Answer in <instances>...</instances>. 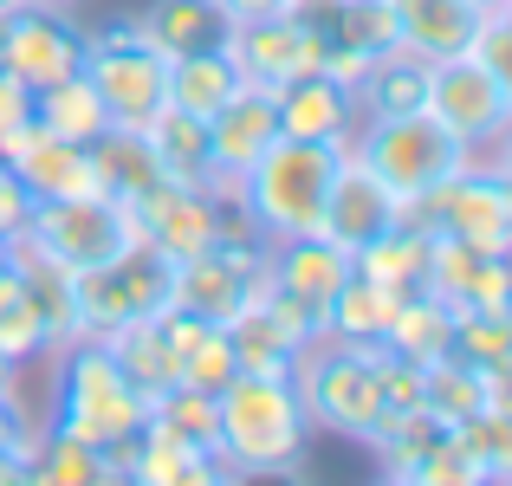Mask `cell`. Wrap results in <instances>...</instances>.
I'll return each instance as SVG.
<instances>
[{
  "instance_id": "cell-1",
  "label": "cell",
  "mask_w": 512,
  "mask_h": 486,
  "mask_svg": "<svg viewBox=\"0 0 512 486\" xmlns=\"http://www.w3.org/2000/svg\"><path fill=\"white\" fill-rule=\"evenodd\" d=\"M312 415L299 402V383L273 370H240L227 389H214V461L227 480L253 474H299L312 454Z\"/></svg>"
},
{
  "instance_id": "cell-2",
  "label": "cell",
  "mask_w": 512,
  "mask_h": 486,
  "mask_svg": "<svg viewBox=\"0 0 512 486\" xmlns=\"http://www.w3.org/2000/svg\"><path fill=\"white\" fill-rule=\"evenodd\" d=\"M331 143H305V137H273L247 169L227 188V208L234 221H247L260 240H292V234H318L325 221V195L331 175H338Z\"/></svg>"
},
{
  "instance_id": "cell-3",
  "label": "cell",
  "mask_w": 512,
  "mask_h": 486,
  "mask_svg": "<svg viewBox=\"0 0 512 486\" xmlns=\"http://www.w3.org/2000/svg\"><path fill=\"white\" fill-rule=\"evenodd\" d=\"M52 363H59V389H52L46 422L65 428V435H85L91 448H104L117 461V448H130V441L143 435V422H150V396L117 370V357L98 337L59 344Z\"/></svg>"
},
{
  "instance_id": "cell-4",
  "label": "cell",
  "mask_w": 512,
  "mask_h": 486,
  "mask_svg": "<svg viewBox=\"0 0 512 486\" xmlns=\"http://www.w3.org/2000/svg\"><path fill=\"white\" fill-rule=\"evenodd\" d=\"M292 383H299V402L312 415L318 435H344V441H370L376 422L389 415L383 402V350L376 344H344V337L318 331L305 344V357L292 363Z\"/></svg>"
},
{
  "instance_id": "cell-5",
  "label": "cell",
  "mask_w": 512,
  "mask_h": 486,
  "mask_svg": "<svg viewBox=\"0 0 512 486\" xmlns=\"http://www.w3.org/2000/svg\"><path fill=\"white\" fill-rule=\"evenodd\" d=\"M124 247H137V227H130V208L111 195H72V201H39L26 234L13 240V260L46 266L59 279L98 273L104 260H117Z\"/></svg>"
},
{
  "instance_id": "cell-6",
  "label": "cell",
  "mask_w": 512,
  "mask_h": 486,
  "mask_svg": "<svg viewBox=\"0 0 512 486\" xmlns=\"http://www.w3.org/2000/svg\"><path fill=\"white\" fill-rule=\"evenodd\" d=\"M402 221L422 234L461 240L467 253H512V182L500 156H474L441 188L402 201Z\"/></svg>"
},
{
  "instance_id": "cell-7",
  "label": "cell",
  "mask_w": 512,
  "mask_h": 486,
  "mask_svg": "<svg viewBox=\"0 0 512 486\" xmlns=\"http://www.w3.org/2000/svg\"><path fill=\"white\" fill-rule=\"evenodd\" d=\"M350 156L363 162V169L376 175V182L389 188L396 201H415V195H428V188H441L454 169H467V156L461 143L448 137V130L435 124L428 111H396V117H363L357 130H350V143H344Z\"/></svg>"
},
{
  "instance_id": "cell-8",
  "label": "cell",
  "mask_w": 512,
  "mask_h": 486,
  "mask_svg": "<svg viewBox=\"0 0 512 486\" xmlns=\"http://www.w3.org/2000/svg\"><path fill=\"white\" fill-rule=\"evenodd\" d=\"M422 111L461 143L467 156H500L506 162V130H512V78H500L493 65H480L474 52L428 65V91Z\"/></svg>"
},
{
  "instance_id": "cell-9",
  "label": "cell",
  "mask_w": 512,
  "mask_h": 486,
  "mask_svg": "<svg viewBox=\"0 0 512 486\" xmlns=\"http://www.w3.org/2000/svg\"><path fill=\"white\" fill-rule=\"evenodd\" d=\"M85 78L111 124L143 130L163 111L169 59L137 33V20H111V26H85Z\"/></svg>"
},
{
  "instance_id": "cell-10",
  "label": "cell",
  "mask_w": 512,
  "mask_h": 486,
  "mask_svg": "<svg viewBox=\"0 0 512 486\" xmlns=\"http://www.w3.org/2000/svg\"><path fill=\"white\" fill-rule=\"evenodd\" d=\"M266 286V240L247 221H227L214 247H201L195 260L175 266L169 305H182L201 324H234L253 305V292Z\"/></svg>"
},
{
  "instance_id": "cell-11",
  "label": "cell",
  "mask_w": 512,
  "mask_h": 486,
  "mask_svg": "<svg viewBox=\"0 0 512 486\" xmlns=\"http://www.w3.org/2000/svg\"><path fill=\"white\" fill-rule=\"evenodd\" d=\"M175 292V266H163L150 247H124L117 260H104L98 273H78L72 279V324L78 337H104L117 324H137L156 318Z\"/></svg>"
},
{
  "instance_id": "cell-12",
  "label": "cell",
  "mask_w": 512,
  "mask_h": 486,
  "mask_svg": "<svg viewBox=\"0 0 512 486\" xmlns=\"http://www.w3.org/2000/svg\"><path fill=\"white\" fill-rule=\"evenodd\" d=\"M325 52H331V33H325V20H318V7L234 20V33H227V59L260 91H286V85H299V78L325 72Z\"/></svg>"
},
{
  "instance_id": "cell-13",
  "label": "cell",
  "mask_w": 512,
  "mask_h": 486,
  "mask_svg": "<svg viewBox=\"0 0 512 486\" xmlns=\"http://www.w3.org/2000/svg\"><path fill=\"white\" fill-rule=\"evenodd\" d=\"M72 337H78V324H72V279L13 260L7 273H0V357H13L20 370L39 363V357L52 363V350L72 344Z\"/></svg>"
},
{
  "instance_id": "cell-14",
  "label": "cell",
  "mask_w": 512,
  "mask_h": 486,
  "mask_svg": "<svg viewBox=\"0 0 512 486\" xmlns=\"http://www.w3.org/2000/svg\"><path fill=\"white\" fill-rule=\"evenodd\" d=\"M0 65L33 91L85 72V26H78V13L46 7V0H26V7L0 13Z\"/></svg>"
},
{
  "instance_id": "cell-15",
  "label": "cell",
  "mask_w": 512,
  "mask_h": 486,
  "mask_svg": "<svg viewBox=\"0 0 512 486\" xmlns=\"http://www.w3.org/2000/svg\"><path fill=\"white\" fill-rule=\"evenodd\" d=\"M227 221H234V208H227L214 188L156 182L150 195L130 201V227H137V240H143V247H150L163 266H182V260H195L201 247H214Z\"/></svg>"
},
{
  "instance_id": "cell-16",
  "label": "cell",
  "mask_w": 512,
  "mask_h": 486,
  "mask_svg": "<svg viewBox=\"0 0 512 486\" xmlns=\"http://www.w3.org/2000/svg\"><path fill=\"white\" fill-rule=\"evenodd\" d=\"M325 331L312 312H305L299 299H286L279 286H260L253 292V305L227 324V337H234L240 350V370H273V376H292V363L305 357V344Z\"/></svg>"
},
{
  "instance_id": "cell-17",
  "label": "cell",
  "mask_w": 512,
  "mask_h": 486,
  "mask_svg": "<svg viewBox=\"0 0 512 486\" xmlns=\"http://www.w3.org/2000/svg\"><path fill=\"white\" fill-rule=\"evenodd\" d=\"M7 169L26 182L33 201H72V195H104V175H98V156L91 143H72V137H52V130L26 124L0 143Z\"/></svg>"
},
{
  "instance_id": "cell-18",
  "label": "cell",
  "mask_w": 512,
  "mask_h": 486,
  "mask_svg": "<svg viewBox=\"0 0 512 486\" xmlns=\"http://www.w3.org/2000/svg\"><path fill=\"white\" fill-rule=\"evenodd\" d=\"M357 273L350 253L331 234H292V240H266V286H279L286 299H299L305 312L325 324V305L338 299V286Z\"/></svg>"
},
{
  "instance_id": "cell-19",
  "label": "cell",
  "mask_w": 512,
  "mask_h": 486,
  "mask_svg": "<svg viewBox=\"0 0 512 486\" xmlns=\"http://www.w3.org/2000/svg\"><path fill=\"white\" fill-rule=\"evenodd\" d=\"M396 221H402V201L344 150L338 156V175H331V195H325V221H318V234H331L344 253H357V247H370L376 234H389Z\"/></svg>"
},
{
  "instance_id": "cell-20",
  "label": "cell",
  "mask_w": 512,
  "mask_h": 486,
  "mask_svg": "<svg viewBox=\"0 0 512 486\" xmlns=\"http://www.w3.org/2000/svg\"><path fill=\"white\" fill-rule=\"evenodd\" d=\"M279 137V98L260 85H240L234 98L221 104V111L208 117V156H214V195L227 201V188H234V175L247 169L253 156L266 150V143Z\"/></svg>"
},
{
  "instance_id": "cell-21",
  "label": "cell",
  "mask_w": 512,
  "mask_h": 486,
  "mask_svg": "<svg viewBox=\"0 0 512 486\" xmlns=\"http://www.w3.org/2000/svg\"><path fill=\"white\" fill-rule=\"evenodd\" d=\"M117 480H143V486H201V480H227L214 448L201 441H182L163 422H143V435L130 448H117Z\"/></svg>"
},
{
  "instance_id": "cell-22",
  "label": "cell",
  "mask_w": 512,
  "mask_h": 486,
  "mask_svg": "<svg viewBox=\"0 0 512 486\" xmlns=\"http://www.w3.org/2000/svg\"><path fill=\"white\" fill-rule=\"evenodd\" d=\"M273 98H279V137H305V143H331V150H344L350 130L363 124L357 98H350L338 78H325V72L299 78V85L273 91Z\"/></svg>"
},
{
  "instance_id": "cell-23",
  "label": "cell",
  "mask_w": 512,
  "mask_h": 486,
  "mask_svg": "<svg viewBox=\"0 0 512 486\" xmlns=\"http://www.w3.org/2000/svg\"><path fill=\"white\" fill-rule=\"evenodd\" d=\"M130 20H137V33L150 39L163 59L227 46V33H234V13H227V0H150V7L130 13Z\"/></svg>"
},
{
  "instance_id": "cell-24",
  "label": "cell",
  "mask_w": 512,
  "mask_h": 486,
  "mask_svg": "<svg viewBox=\"0 0 512 486\" xmlns=\"http://www.w3.org/2000/svg\"><path fill=\"white\" fill-rule=\"evenodd\" d=\"M396 13V46H409L415 59H454L474 46L480 33V7L474 0H389Z\"/></svg>"
},
{
  "instance_id": "cell-25",
  "label": "cell",
  "mask_w": 512,
  "mask_h": 486,
  "mask_svg": "<svg viewBox=\"0 0 512 486\" xmlns=\"http://www.w3.org/2000/svg\"><path fill=\"white\" fill-rule=\"evenodd\" d=\"M98 344L111 350L117 370H124L150 402L169 396V389L182 383V357H175V337L163 331V312H156V318H137V324H117V331H104Z\"/></svg>"
},
{
  "instance_id": "cell-26",
  "label": "cell",
  "mask_w": 512,
  "mask_h": 486,
  "mask_svg": "<svg viewBox=\"0 0 512 486\" xmlns=\"http://www.w3.org/2000/svg\"><path fill=\"white\" fill-rule=\"evenodd\" d=\"M143 143H150L156 175H163V182L214 188V156H208V124H201V117H188V111H175V104H163V111L143 124Z\"/></svg>"
},
{
  "instance_id": "cell-27",
  "label": "cell",
  "mask_w": 512,
  "mask_h": 486,
  "mask_svg": "<svg viewBox=\"0 0 512 486\" xmlns=\"http://www.w3.org/2000/svg\"><path fill=\"white\" fill-rule=\"evenodd\" d=\"M247 85L240 78V65L227 59V46H208V52H182V59H169V85H163V104H175V111L201 117L208 124L214 111H221L234 91Z\"/></svg>"
},
{
  "instance_id": "cell-28",
  "label": "cell",
  "mask_w": 512,
  "mask_h": 486,
  "mask_svg": "<svg viewBox=\"0 0 512 486\" xmlns=\"http://www.w3.org/2000/svg\"><path fill=\"white\" fill-rule=\"evenodd\" d=\"M506 383L512 376H480V370H467L461 357H441V363L422 370V415H435L441 428H454V422H467V415L506 402Z\"/></svg>"
},
{
  "instance_id": "cell-29",
  "label": "cell",
  "mask_w": 512,
  "mask_h": 486,
  "mask_svg": "<svg viewBox=\"0 0 512 486\" xmlns=\"http://www.w3.org/2000/svg\"><path fill=\"white\" fill-rule=\"evenodd\" d=\"M422 91H428V59H415L409 46H389L363 65L357 78V117H396V111H422Z\"/></svg>"
},
{
  "instance_id": "cell-30",
  "label": "cell",
  "mask_w": 512,
  "mask_h": 486,
  "mask_svg": "<svg viewBox=\"0 0 512 486\" xmlns=\"http://www.w3.org/2000/svg\"><path fill=\"white\" fill-rule=\"evenodd\" d=\"M448 344H454V305L435 299V292H402L396 324H389V337H383L389 357H409V363L428 370V363L448 357Z\"/></svg>"
},
{
  "instance_id": "cell-31",
  "label": "cell",
  "mask_w": 512,
  "mask_h": 486,
  "mask_svg": "<svg viewBox=\"0 0 512 486\" xmlns=\"http://www.w3.org/2000/svg\"><path fill=\"white\" fill-rule=\"evenodd\" d=\"M396 305H402V292H389V286H376V279L350 273L344 286H338V299L325 305V337H344V344H376V350H383L389 324H396Z\"/></svg>"
},
{
  "instance_id": "cell-32",
  "label": "cell",
  "mask_w": 512,
  "mask_h": 486,
  "mask_svg": "<svg viewBox=\"0 0 512 486\" xmlns=\"http://www.w3.org/2000/svg\"><path fill=\"white\" fill-rule=\"evenodd\" d=\"M26 480L39 486H91V480H117L111 454L91 448L85 435H65V428H39L33 435V467H26Z\"/></svg>"
},
{
  "instance_id": "cell-33",
  "label": "cell",
  "mask_w": 512,
  "mask_h": 486,
  "mask_svg": "<svg viewBox=\"0 0 512 486\" xmlns=\"http://www.w3.org/2000/svg\"><path fill=\"white\" fill-rule=\"evenodd\" d=\"M91 156H98V175H104V195L111 201H137V195H150L163 175H156V156H150V143H143V130H124V124H104L98 130V143H91Z\"/></svg>"
},
{
  "instance_id": "cell-34",
  "label": "cell",
  "mask_w": 512,
  "mask_h": 486,
  "mask_svg": "<svg viewBox=\"0 0 512 486\" xmlns=\"http://www.w3.org/2000/svg\"><path fill=\"white\" fill-rule=\"evenodd\" d=\"M33 124L52 130V137H72V143H98V130L111 124V117H104L91 78L72 72V78H59V85H39L33 91Z\"/></svg>"
},
{
  "instance_id": "cell-35",
  "label": "cell",
  "mask_w": 512,
  "mask_h": 486,
  "mask_svg": "<svg viewBox=\"0 0 512 486\" xmlns=\"http://www.w3.org/2000/svg\"><path fill=\"white\" fill-rule=\"evenodd\" d=\"M448 357L480 376H512V312H454Z\"/></svg>"
},
{
  "instance_id": "cell-36",
  "label": "cell",
  "mask_w": 512,
  "mask_h": 486,
  "mask_svg": "<svg viewBox=\"0 0 512 486\" xmlns=\"http://www.w3.org/2000/svg\"><path fill=\"white\" fill-rule=\"evenodd\" d=\"M234 376H240V350H234V337H227V324H201L182 344V383L214 396V389H227Z\"/></svg>"
},
{
  "instance_id": "cell-37",
  "label": "cell",
  "mask_w": 512,
  "mask_h": 486,
  "mask_svg": "<svg viewBox=\"0 0 512 486\" xmlns=\"http://www.w3.org/2000/svg\"><path fill=\"white\" fill-rule=\"evenodd\" d=\"M33 208H39V201L26 195V182L13 169H0V240H20L26 221H33Z\"/></svg>"
},
{
  "instance_id": "cell-38",
  "label": "cell",
  "mask_w": 512,
  "mask_h": 486,
  "mask_svg": "<svg viewBox=\"0 0 512 486\" xmlns=\"http://www.w3.org/2000/svg\"><path fill=\"white\" fill-rule=\"evenodd\" d=\"M33 124V85H20V78L0 65V143L13 137V130Z\"/></svg>"
},
{
  "instance_id": "cell-39",
  "label": "cell",
  "mask_w": 512,
  "mask_h": 486,
  "mask_svg": "<svg viewBox=\"0 0 512 486\" xmlns=\"http://www.w3.org/2000/svg\"><path fill=\"white\" fill-rule=\"evenodd\" d=\"M292 7H305V0H227V13H234V20H260V13H292Z\"/></svg>"
},
{
  "instance_id": "cell-40",
  "label": "cell",
  "mask_w": 512,
  "mask_h": 486,
  "mask_svg": "<svg viewBox=\"0 0 512 486\" xmlns=\"http://www.w3.org/2000/svg\"><path fill=\"white\" fill-rule=\"evenodd\" d=\"M0 396H20V363L0 357Z\"/></svg>"
},
{
  "instance_id": "cell-41",
  "label": "cell",
  "mask_w": 512,
  "mask_h": 486,
  "mask_svg": "<svg viewBox=\"0 0 512 486\" xmlns=\"http://www.w3.org/2000/svg\"><path fill=\"white\" fill-rule=\"evenodd\" d=\"M7 266H13V240H0V273H7Z\"/></svg>"
},
{
  "instance_id": "cell-42",
  "label": "cell",
  "mask_w": 512,
  "mask_h": 486,
  "mask_svg": "<svg viewBox=\"0 0 512 486\" xmlns=\"http://www.w3.org/2000/svg\"><path fill=\"white\" fill-rule=\"evenodd\" d=\"M474 7H480V13H493V7H512V0H474Z\"/></svg>"
},
{
  "instance_id": "cell-43",
  "label": "cell",
  "mask_w": 512,
  "mask_h": 486,
  "mask_svg": "<svg viewBox=\"0 0 512 486\" xmlns=\"http://www.w3.org/2000/svg\"><path fill=\"white\" fill-rule=\"evenodd\" d=\"M46 7H72V13H78V7H85V0H46Z\"/></svg>"
},
{
  "instance_id": "cell-44",
  "label": "cell",
  "mask_w": 512,
  "mask_h": 486,
  "mask_svg": "<svg viewBox=\"0 0 512 486\" xmlns=\"http://www.w3.org/2000/svg\"><path fill=\"white\" fill-rule=\"evenodd\" d=\"M13 7H26V0H0V13H13Z\"/></svg>"
},
{
  "instance_id": "cell-45",
  "label": "cell",
  "mask_w": 512,
  "mask_h": 486,
  "mask_svg": "<svg viewBox=\"0 0 512 486\" xmlns=\"http://www.w3.org/2000/svg\"><path fill=\"white\" fill-rule=\"evenodd\" d=\"M305 7H325V0H305Z\"/></svg>"
},
{
  "instance_id": "cell-46",
  "label": "cell",
  "mask_w": 512,
  "mask_h": 486,
  "mask_svg": "<svg viewBox=\"0 0 512 486\" xmlns=\"http://www.w3.org/2000/svg\"><path fill=\"white\" fill-rule=\"evenodd\" d=\"M0 169H7V156H0Z\"/></svg>"
}]
</instances>
